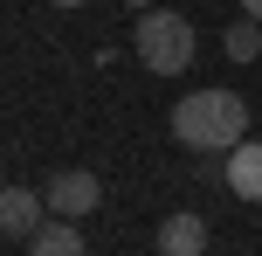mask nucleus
<instances>
[{
	"instance_id": "obj_5",
	"label": "nucleus",
	"mask_w": 262,
	"mask_h": 256,
	"mask_svg": "<svg viewBox=\"0 0 262 256\" xmlns=\"http://www.w3.org/2000/svg\"><path fill=\"white\" fill-rule=\"evenodd\" d=\"M41 208H49V194H35V187H7V194H0V229H7L14 243H28V235L41 229Z\"/></svg>"
},
{
	"instance_id": "obj_2",
	"label": "nucleus",
	"mask_w": 262,
	"mask_h": 256,
	"mask_svg": "<svg viewBox=\"0 0 262 256\" xmlns=\"http://www.w3.org/2000/svg\"><path fill=\"white\" fill-rule=\"evenodd\" d=\"M193 49H200V35H193L186 14H172V7H138V21H131V55H138L152 76H180V69L193 63Z\"/></svg>"
},
{
	"instance_id": "obj_7",
	"label": "nucleus",
	"mask_w": 262,
	"mask_h": 256,
	"mask_svg": "<svg viewBox=\"0 0 262 256\" xmlns=\"http://www.w3.org/2000/svg\"><path fill=\"white\" fill-rule=\"evenodd\" d=\"M28 256H83V229L69 215H49L35 235H28Z\"/></svg>"
},
{
	"instance_id": "obj_6",
	"label": "nucleus",
	"mask_w": 262,
	"mask_h": 256,
	"mask_svg": "<svg viewBox=\"0 0 262 256\" xmlns=\"http://www.w3.org/2000/svg\"><path fill=\"white\" fill-rule=\"evenodd\" d=\"M228 160V187H235V201H262V139H242L235 152H221Z\"/></svg>"
},
{
	"instance_id": "obj_1",
	"label": "nucleus",
	"mask_w": 262,
	"mask_h": 256,
	"mask_svg": "<svg viewBox=\"0 0 262 256\" xmlns=\"http://www.w3.org/2000/svg\"><path fill=\"white\" fill-rule=\"evenodd\" d=\"M249 132V104L235 90H186L172 104V139L186 152H235Z\"/></svg>"
},
{
	"instance_id": "obj_4",
	"label": "nucleus",
	"mask_w": 262,
	"mask_h": 256,
	"mask_svg": "<svg viewBox=\"0 0 262 256\" xmlns=\"http://www.w3.org/2000/svg\"><path fill=\"white\" fill-rule=\"evenodd\" d=\"M152 249H159V256H207V222L180 208V215H166V222H159Z\"/></svg>"
},
{
	"instance_id": "obj_8",
	"label": "nucleus",
	"mask_w": 262,
	"mask_h": 256,
	"mask_svg": "<svg viewBox=\"0 0 262 256\" xmlns=\"http://www.w3.org/2000/svg\"><path fill=\"white\" fill-rule=\"evenodd\" d=\"M221 49H228V63H255V55H262V21H255V14L235 21V28L221 35Z\"/></svg>"
},
{
	"instance_id": "obj_3",
	"label": "nucleus",
	"mask_w": 262,
	"mask_h": 256,
	"mask_svg": "<svg viewBox=\"0 0 262 256\" xmlns=\"http://www.w3.org/2000/svg\"><path fill=\"white\" fill-rule=\"evenodd\" d=\"M41 194H49V215H69V222H83L97 201H104V180H97L90 166H55V173L41 180Z\"/></svg>"
},
{
	"instance_id": "obj_9",
	"label": "nucleus",
	"mask_w": 262,
	"mask_h": 256,
	"mask_svg": "<svg viewBox=\"0 0 262 256\" xmlns=\"http://www.w3.org/2000/svg\"><path fill=\"white\" fill-rule=\"evenodd\" d=\"M242 14H255V21H262V0H242Z\"/></svg>"
},
{
	"instance_id": "obj_10",
	"label": "nucleus",
	"mask_w": 262,
	"mask_h": 256,
	"mask_svg": "<svg viewBox=\"0 0 262 256\" xmlns=\"http://www.w3.org/2000/svg\"><path fill=\"white\" fill-rule=\"evenodd\" d=\"M124 7H159V0H124Z\"/></svg>"
},
{
	"instance_id": "obj_11",
	"label": "nucleus",
	"mask_w": 262,
	"mask_h": 256,
	"mask_svg": "<svg viewBox=\"0 0 262 256\" xmlns=\"http://www.w3.org/2000/svg\"><path fill=\"white\" fill-rule=\"evenodd\" d=\"M55 7H83V0H55Z\"/></svg>"
}]
</instances>
